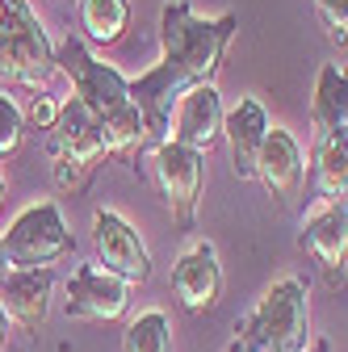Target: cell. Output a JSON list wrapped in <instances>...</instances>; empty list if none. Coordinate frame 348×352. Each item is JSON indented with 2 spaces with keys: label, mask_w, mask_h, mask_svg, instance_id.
<instances>
[{
  "label": "cell",
  "mask_w": 348,
  "mask_h": 352,
  "mask_svg": "<svg viewBox=\"0 0 348 352\" xmlns=\"http://www.w3.org/2000/svg\"><path fill=\"white\" fill-rule=\"evenodd\" d=\"M239 30L235 13L197 17L189 0H172L160 13V63L126 80V101L139 109L147 143H168V118L185 88L214 84L223 72L227 47Z\"/></svg>",
  "instance_id": "6da1fadb"
},
{
  "label": "cell",
  "mask_w": 348,
  "mask_h": 352,
  "mask_svg": "<svg viewBox=\"0 0 348 352\" xmlns=\"http://www.w3.org/2000/svg\"><path fill=\"white\" fill-rule=\"evenodd\" d=\"M231 352H307L311 344V302L302 277H281L260 294L256 311L235 327Z\"/></svg>",
  "instance_id": "7a4b0ae2"
},
{
  "label": "cell",
  "mask_w": 348,
  "mask_h": 352,
  "mask_svg": "<svg viewBox=\"0 0 348 352\" xmlns=\"http://www.w3.org/2000/svg\"><path fill=\"white\" fill-rule=\"evenodd\" d=\"M55 76V47L42 21L34 17L30 0H9L0 21V84L42 93Z\"/></svg>",
  "instance_id": "3957f363"
},
{
  "label": "cell",
  "mask_w": 348,
  "mask_h": 352,
  "mask_svg": "<svg viewBox=\"0 0 348 352\" xmlns=\"http://www.w3.org/2000/svg\"><path fill=\"white\" fill-rule=\"evenodd\" d=\"M47 151H51V164H55V185L59 189H80L89 181V172L105 160L97 113L89 105H80L76 97L59 101V118L47 130Z\"/></svg>",
  "instance_id": "277c9868"
},
{
  "label": "cell",
  "mask_w": 348,
  "mask_h": 352,
  "mask_svg": "<svg viewBox=\"0 0 348 352\" xmlns=\"http://www.w3.org/2000/svg\"><path fill=\"white\" fill-rule=\"evenodd\" d=\"M0 243H5L9 269H51V264H59L72 252V231H67L59 201L42 197L13 218L9 231L0 235Z\"/></svg>",
  "instance_id": "5b68a950"
},
{
  "label": "cell",
  "mask_w": 348,
  "mask_h": 352,
  "mask_svg": "<svg viewBox=\"0 0 348 352\" xmlns=\"http://www.w3.org/2000/svg\"><path fill=\"white\" fill-rule=\"evenodd\" d=\"M55 72H63L72 80V93L80 105H89L97 118H105L109 109L126 105V76L109 63H101L84 38H63L55 47Z\"/></svg>",
  "instance_id": "8992f818"
},
{
  "label": "cell",
  "mask_w": 348,
  "mask_h": 352,
  "mask_svg": "<svg viewBox=\"0 0 348 352\" xmlns=\"http://www.w3.org/2000/svg\"><path fill=\"white\" fill-rule=\"evenodd\" d=\"M151 176L160 185V197L181 231H193L197 201H202V181H206V155L181 147V143H155L151 151Z\"/></svg>",
  "instance_id": "52a82bcc"
},
{
  "label": "cell",
  "mask_w": 348,
  "mask_h": 352,
  "mask_svg": "<svg viewBox=\"0 0 348 352\" xmlns=\"http://www.w3.org/2000/svg\"><path fill=\"white\" fill-rule=\"evenodd\" d=\"M93 248H97V264H101V269L113 273L118 281H126L130 289L151 277L147 243L139 239V231L130 227L118 210H97L93 214Z\"/></svg>",
  "instance_id": "ba28073f"
},
{
  "label": "cell",
  "mask_w": 348,
  "mask_h": 352,
  "mask_svg": "<svg viewBox=\"0 0 348 352\" xmlns=\"http://www.w3.org/2000/svg\"><path fill=\"white\" fill-rule=\"evenodd\" d=\"M130 311V285L101 264H76L67 277V315L89 323H118Z\"/></svg>",
  "instance_id": "9c48e42d"
},
{
  "label": "cell",
  "mask_w": 348,
  "mask_h": 352,
  "mask_svg": "<svg viewBox=\"0 0 348 352\" xmlns=\"http://www.w3.org/2000/svg\"><path fill=\"white\" fill-rule=\"evenodd\" d=\"M219 139H223V101H219V88H214V84L185 88L181 101L172 105V118H168V143H181V147L206 155Z\"/></svg>",
  "instance_id": "30bf717a"
},
{
  "label": "cell",
  "mask_w": 348,
  "mask_h": 352,
  "mask_svg": "<svg viewBox=\"0 0 348 352\" xmlns=\"http://www.w3.org/2000/svg\"><path fill=\"white\" fill-rule=\"evenodd\" d=\"M172 289H177L181 306L189 315H210L223 298V264L210 239L189 243L177 264H172Z\"/></svg>",
  "instance_id": "8fae6325"
},
{
  "label": "cell",
  "mask_w": 348,
  "mask_h": 352,
  "mask_svg": "<svg viewBox=\"0 0 348 352\" xmlns=\"http://www.w3.org/2000/svg\"><path fill=\"white\" fill-rule=\"evenodd\" d=\"M256 176H260V185H265V193L277 206L298 197L302 181H307V155H302V147H298V139L290 130L269 126L265 143H260V155H256Z\"/></svg>",
  "instance_id": "7c38bea8"
},
{
  "label": "cell",
  "mask_w": 348,
  "mask_h": 352,
  "mask_svg": "<svg viewBox=\"0 0 348 352\" xmlns=\"http://www.w3.org/2000/svg\"><path fill=\"white\" fill-rule=\"evenodd\" d=\"M51 289H55L51 269H5V277H0V311L9 315V323L38 331L51 311Z\"/></svg>",
  "instance_id": "4fadbf2b"
},
{
  "label": "cell",
  "mask_w": 348,
  "mask_h": 352,
  "mask_svg": "<svg viewBox=\"0 0 348 352\" xmlns=\"http://www.w3.org/2000/svg\"><path fill=\"white\" fill-rule=\"evenodd\" d=\"M302 248L323 264L331 285L344 281V264H348V210H344V201H323L302 223Z\"/></svg>",
  "instance_id": "5bb4252c"
},
{
  "label": "cell",
  "mask_w": 348,
  "mask_h": 352,
  "mask_svg": "<svg viewBox=\"0 0 348 352\" xmlns=\"http://www.w3.org/2000/svg\"><path fill=\"white\" fill-rule=\"evenodd\" d=\"M265 135H269V113L256 97H239V105L231 113H223V139H227L231 168H235L239 181H252L256 176V155H260Z\"/></svg>",
  "instance_id": "9a60e30c"
},
{
  "label": "cell",
  "mask_w": 348,
  "mask_h": 352,
  "mask_svg": "<svg viewBox=\"0 0 348 352\" xmlns=\"http://www.w3.org/2000/svg\"><path fill=\"white\" fill-rule=\"evenodd\" d=\"M311 122L319 139L348 135V76L340 63H323L315 80V101H311Z\"/></svg>",
  "instance_id": "2e32d148"
},
{
  "label": "cell",
  "mask_w": 348,
  "mask_h": 352,
  "mask_svg": "<svg viewBox=\"0 0 348 352\" xmlns=\"http://www.w3.org/2000/svg\"><path fill=\"white\" fill-rule=\"evenodd\" d=\"M80 30L97 47H113L130 30V0H80L76 5Z\"/></svg>",
  "instance_id": "e0dca14e"
},
{
  "label": "cell",
  "mask_w": 348,
  "mask_h": 352,
  "mask_svg": "<svg viewBox=\"0 0 348 352\" xmlns=\"http://www.w3.org/2000/svg\"><path fill=\"white\" fill-rule=\"evenodd\" d=\"M101 122V143H105V155H122V160H135L143 147H147V130H143V118L135 105H118L109 109Z\"/></svg>",
  "instance_id": "ac0fdd59"
},
{
  "label": "cell",
  "mask_w": 348,
  "mask_h": 352,
  "mask_svg": "<svg viewBox=\"0 0 348 352\" xmlns=\"http://www.w3.org/2000/svg\"><path fill=\"white\" fill-rule=\"evenodd\" d=\"M315 185L323 201H344L348 193V135L319 139L315 147Z\"/></svg>",
  "instance_id": "d6986e66"
},
{
  "label": "cell",
  "mask_w": 348,
  "mask_h": 352,
  "mask_svg": "<svg viewBox=\"0 0 348 352\" xmlns=\"http://www.w3.org/2000/svg\"><path fill=\"white\" fill-rule=\"evenodd\" d=\"M122 348L126 352H168L172 348L168 315L164 311H143L139 319H130L126 323V336H122Z\"/></svg>",
  "instance_id": "ffe728a7"
},
{
  "label": "cell",
  "mask_w": 348,
  "mask_h": 352,
  "mask_svg": "<svg viewBox=\"0 0 348 352\" xmlns=\"http://www.w3.org/2000/svg\"><path fill=\"white\" fill-rule=\"evenodd\" d=\"M25 143V118L13 97L0 93V160H13Z\"/></svg>",
  "instance_id": "44dd1931"
},
{
  "label": "cell",
  "mask_w": 348,
  "mask_h": 352,
  "mask_svg": "<svg viewBox=\"0 0 348 352\" xmlns=\"http://www.w3.org/2000/svg\"><path fill=\"white\" fill-rule=\"evenodd\" d=\"M315 9H319V21H323L327 38L336 47H344V38H348V0H315Z\"/></svg>",
  "instance_id": "7402d4cb"
},
{
  "label": "cell",
  "mask_w": 348,
  "mask_h": 352,
  "mask_svg": "<svg viewBox=\"0 0 348 352\" xmlns=\"http://www.w3.org/2000/svg\"><path fill=\"white\" fill-rule=\"evenodd\" d=\"M21 118H25V130H30V126H34V130H51V126H55V118H59V101L42 93V97H34V101H30V109H25Z\"/></svg>",
  "instance_id": "603a6c76"
},
{
  "label": "cell",
  "mask_w": 348,
  "mask_h": 352,
  "mask_svg": "<svg viewBox=\"0 0 348 352\" xmlns=\"http://www.w3.org/2000/svg\"><path fill=\"white\" fill-rule=\"evenodd\" d=\"M5 340H9V315L0 311V352H5Z\"/></svg>",
  "instance_id": "cb8c5ba5"
},
{
  "label": "cell",
  "mask_w": 348,
  "mask_h": 352,
  "mask_svg": "<svg viewBox=\"0 0 348 352\" xmlns=\"http://www.w3.org/2000/svg\"><path fill=\"white\" fill-rule=\"evenodd\" d=\"M5 269H9V260H5V243H0V277H5Z\"/></svg>",
  "instance_id": "d4e9b609"
},
{
  "label": "cell",
  "mask_w": 348,
  "mask_h": 352,
  "mask_svg": "<svg viewBox=\"0 0 348 352\" xmlns=\"http://www.w3.org/2000/svg\"><path fill=\"white\" fill-rule=\"evenodd\" d=\"M0 210H5V176H0Z\"/></svg>",
  "instance_id": "484cf974"
},
{
  "label": "cell",
  "mask_w": 348,
  "mask_h": 352,
  "mask_svg": "<svg viewBox=\"0 0 348 352\" xmlns=\"http://www.w3.org/2000/svg\"><path fill=\"white\" fill-rule=\"evenodd\" d=\"M311 352H331V348H327V344H315V348H311Z\"/></svg>",
  "instance_id": "4316f807"
}]
</instances>
